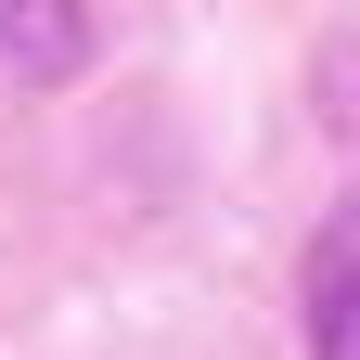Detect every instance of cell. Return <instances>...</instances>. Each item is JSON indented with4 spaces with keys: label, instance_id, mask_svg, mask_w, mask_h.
Instances as JSON below:
<instances>
[{
    "label": "cell",
    "instance_id": "obj_1",
    "mask_svg": "<svg viewBox=\"0 0 360 360\" xmlns=\"http://www.w3.org/2000/svg\"><path fill=\"white\" fill-rule=\"evenodd\" d=\"M309 360H360V180L309 245Z\"/></svg>",
    "mask_w": 360,
    "mask_h": 360
},
{
    "label": "cell",
    "instance_id": "obj_2",
    "mask_svg": "<svg viewBox=\"0 0 360 360\" xmlns=\"http://www.w3.org/2000/svg\"><path fill=\"white\" fill-rule=\"evenodd\" d=\"M90 13L77 0H0V77H77Z\"/></svg>",
    "mask_w": 360,
    "mask_h": 360
}]
</instances>
